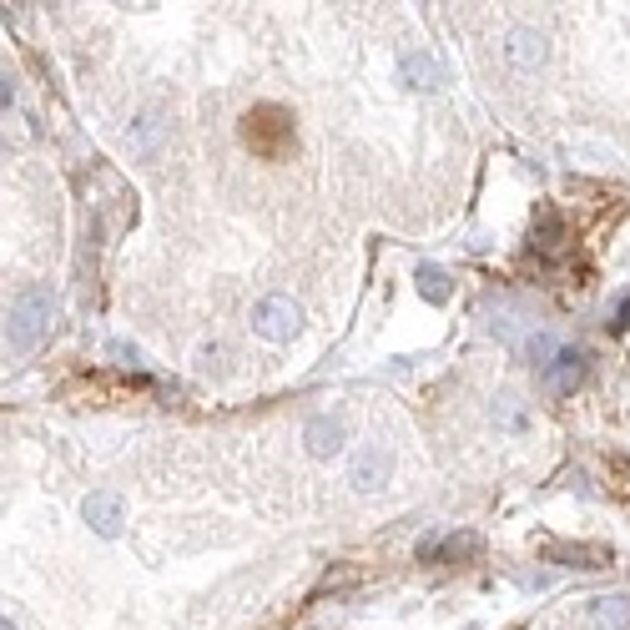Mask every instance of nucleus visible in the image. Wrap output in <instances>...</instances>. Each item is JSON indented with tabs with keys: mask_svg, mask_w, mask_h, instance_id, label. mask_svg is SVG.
<instances>
[{
	"mask_svg": "<svg viewBox=\"0 0 630 630\" xmlns=\"http://www.w3.org/2000/svg\"><path fill=\"white\" fill-rule=\"evenodd\" d=\"M51 293L46 288H21L11 298V313H6V353L11 358H26L41 348V338L51 333Z\"/></svg>",
	"mask_w": 630,
	"mask_h": 630,
	"instance_id": "obj_1",
	"label": "nucleus"
},
{
	"mask_svg": "<svg viewBox=\"0 0 630 630\" xmlns=\"http://www.w3.org/2000/svg\"><path fill=\"white\" fill-rule=\"evenodd\" d=\"M242 142L258 157H283V147L293 142V116L283 106H258L242 116Z\"/></svg>",
	"mask_w": 630,
	"mask_h": 630,
	"instance_id": "obj_2",
	"label": "nucleus"
},
{
	"mask_svg": "<svg viewBox=\"0 0 630 630\" xmlns=\"http://www.w3.org/2000/svg\"><path fill=\"white\" fill-rule=\"evenodd\" d=\"M252 328H258V338H268V343H288L303 328V308L293 298L273 293V298H263L258 308H252Z\"/></svg>",
	"mask_w": 630,
	"mask_h": 630,
	"instance_id": "obj_3",
	"label": "nucleus"
},
{
	"mask_svg": "<svg viewBox=\"0 0 630 630\" xmlns=\"http://www.w3.org/2000/svg\"><path fill=\"white\" fill-rule=\"evenodd\" d=\"M499 51H504V66H510L515 76L540 71V66H545V56H550V46H545V36H540L535 26H515L510 36L499 41Z\"/></svg>",
	"mask_w": 630,
	"mask_h": 630,
	"instance_id": "obj_4",
	"label": "nucleus"
},
{
	"mask_svg": "<svg viewBox=\"0 0 630 630\" xmlns=\"http://www.w3.org/2000/svg\"><path fill=\"white\" fill-rule=\"evenodd\" d=\"M389 474H394V454H389L384 444H363V449L353 454L348 484H353L358 494H368V489H384V484H389Z\"/></svg>",
	"mask_w": 630,
	"mask_h": 630,
	"instance_id": "obj_5",
	"label": "nucleus"
},
{
	"mask_svg": "<svg viewBox=\"0 0 630 630\" xmlns=\"http://www.w3.org/2000/svg\"><path fill=\"white\" fill-rule=\"evenodd\" d=\"M81 520H86L101 540H116V535H121V525H126V504H121V494L96 489V494H86V499H81Z\"/></svg>",
	"mask_w": 630,
	"mask_h": 630,
	"instance_id": "obj_6",
	"label": "nucleus"
},
{
	"mask_svg": "<svg viewBox=\"0 0 630 630\" xmlns=\"http://www.w3.org/2000/svg\"><path fill=\"white\" fill-rule=\"evenodd\" d=\"M303 444H308L313 459H333V454L348 444V419H343V414H318V419H308Z\"/></svg>",
	"mask_w": 630,
	"mask_h": 630,
	"instance_id": "obj_7",
	"label": "nucleus"
},
{
	"mask_svg": "<svg viewBox=\"0 0 630 630\" xmlns=\"http://www.w3.org/2000/svg\"><path fill=\"white\" fill-rule=\"evenodd\" d=\"M580 384H585V353H580V348H560V353L545 363V389L565 399V394H575Z\"/></svg>",
	"mask_w": 630,
	"mask_h": 630,
	"instance_id": "obj_8",
	"label": "nucleus"
},
{
	"mask_svg": "<svg viewBox=\"0 0 630 630\" xmlns=\"http://www.w3.org/2000/svg\"><path fill=\"white\" fill-rule=\"evenodd\" d=\"M162 142H167V116H162L157 106L142 111L132 126H126V152H132V157H152Z\"/></svg>",
	"mask_w": 630,
	"mask_h": 630,
	"instance_id": "obj_9",
	"label": "nucleus"
},
{
	"mask_svg": "<svg viewBox=\"0 0 630 630\" xmlns=\"http://www.w3.org/2000/svg\"><path fill=\"white\" fill-rule=\"evenodd\" d=\"M479 550V535H469V530H459V535H429L424 545H419V560L429 565V560H469Z\"/></svg>",
	"mask_w": 630,
	"mask_h": 630,
	"instance_id": "obj_10",
	"label": "nucleus"
},
{
	"mask_svg": "<svg viewBox=\"0 0 630 630\" xmlns=\"http://www.w3.org/2000/svg\"><path fill=\"white\" fill-rule=\"evenodd\" d=\"M399 71H404V81L419 86V91H439V86H444V66H439L429 51H404Z\"/></svg>",
	"mask_w": 630,
	"mask_h": 630,
	"instance_id": "obj_11",
	"label": "nucleus"
},
{
	"mask_svg": "<svg viewBox=\"0 0 630 630\" xmlns=\"http://www.w3.org/2000/svg\"><path fill=\"white\" fill-rule=\"evenodd\" d=\"M545 555H550V560H565V565H580V570H605V565H615V555H610L605 545H550Z\"/></svg>",
	"mask_w": 630,
	"mask_h": 630,
	"instance_id": "obj_12",
	"label": "nucleus"
},
{
	"mask_svg": "<svg viewBox=\"0 0 630 630\" xmlns=\"http://www.w3.org/2000/svg\"><path fill=\"white\" fill-rule=\"evenodd\" d=\"M590 625L595 630H625L630 625V595H600V600H590Z\"/></svg>",
	"mask_w": 630,
	"mask_h": 630,
	"instance_id": "obj_13",
	"label": "nucleus"
},
{
	"mask_svg": "<svg viewBox=\"0 0 630 630\" xmlns=\"http://www.w3.org/2000/svg\"><path fill=\"white\" fill-rule=\"evenodd\" d=\"M414 283H419V293H424L429 303H444V298H449V278H444V268H419Z\"/></svg>",
	"mask_w": 630,
	"mask_h": 630,
	"instance_id": "obj_14",
	"label": "nucleus"
},
{
	"mask_svg": "<svg viewBox=\"0 0 630 630\" xmlns=\"http://www.w3.org/2000/svg\"><path fill=\"white\" fill-rule=\"evenodd\" d=\"M494 419H499L504 429H510V434H520V429L530 424V414L520 409V399H499V404H494Z\"/></svg>",
	"mask_w": 630,
	"mask_h": 630,
	"instance_id": "obj_15",
	"label": "nucleus"
},
{
	"mask_svg": "<svg viewBox=\"0 0 630 630\" xmlns=\"http://www.w3.org/2000/svg\"><path fill=\"white\" fill-rule=\"evenodd\" d=\"M525 353H530V358H535V363L545 368V363H550V358L560 353V343H550V338H530V343H525Z\"/></svg>",
	"mask_w": 630,
	"mask_h": 630,
	"instance_id": "obj_16",
	"label": "nucleus"
},
{
	"mask_svg": "<svg viewBox=\"0 0 630 630\" xmlns=\"http://www.w3.org/2000/svg\"><path fill=\"white\" fill-rule=\"evenodd\" d=\"M630 323V298H620V308H615V323L610 328H625Z\"/></svg>",
	"mask_w": 630,
	"mask_h": 630,
	"instance_id": "obj_17",
	"label": "nucleus"
},
{
	"mask_svg": "<svg viewBox=\"0 0 630 630\" xmlns=\"http://www.w3.org/2000/svg\"><path fill=\"white\" fill-rule=\"evenodd\" d=\"M0 630H16V620H11V615H6V620H0Z\"/></svg>",
	"mask_w": 630,
	"mask_h": 630,
	"instance_id": "obj_18",
	"label": "nucleus"
}]
</instances>
